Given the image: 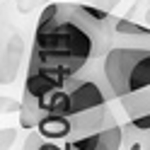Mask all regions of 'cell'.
Here are the masks:
<instances>
[{
	"label": "cell",
	"instance_id": "cell-1",
	"mask_svg": "<svg viewBox=\"0 0 150 150\" xmlns=\"http://www.w3.org/2000/svg\"><path fill=\"white\" fill-rule=\"evenodd\" d=\"M116 17L90 3H46L29 49L32 68H49L61 78L90 70L114 46Z\"/></svg>",
	"mask_w": 150,
	"mask_h": 150
},
{
	"label": "cell",
	"instance_id": "cell-2",
	"mask_svg": "<svg viewBox=\"0 0 150 150\" xmlns=\"http://www.w3.org/2000/svg\"><path fill=\"white\" fill-rule=\"evenodd\" d=\"M109 99H114L104 73L90 75L87 70L73 75L39 102L22 99V128L39 131L56 143H70L75 138L99 131L111 119Z\"/></svg>",
	"mask_w": 150,
	"mask_h": 150
},
{
	"label": "cell",
	"instance_id": "cell-3",
	"mask_svg": "<svg viewBox=\"0 0 150 150\" xmlns=\"http://www.w3.org/2000/svg\"><path fill=\"white\" fill-rule=\"evenodd\" d=\"M102 73L111 87L114 99L150 87V49L114 44L102 58Z\"/></svg>",
	"mask_w": 150,
	"mask_h": 150
},
{
	"label": "cell",
	"instance_id": "cell-4",
	"mask_svg": "<svg viewBox=\"0 0 150 150\" xmlns=\"http://www.w3.org/2000/svg\"><path fill=\"white\" fill-rule=\"evenodd\" d=\"M124 143H126V131L111 114V119L99 131H95L90 136H82V138H75L63 145L68 150H121Z\"/></svg>",
	"mask_w": 150,
	"mask_h": 150
},
{
	"label": "cell",
	"instance_id": "cell-5",
	"mask_svg": "<svg viewBox=\"0 0 150 150\" xmlns=\"http://www.w3.org/2000/svg\"><path fill=\"white\" fill-rule=\"evenodd\" d=\"M114 44L148 46V49H150V27L148 24H140V22H133V20L116 17V24H114Z\"/></svg>",
	"mask_w": 150,
	"mask_h": 150
},
{
	"label": "cell",
	"instance_id": "cell-6",
	"mask_svg": "<svg viewBox=\"0 0 150 150\" xmlns=\"http://www.w3.org/2000/svg\"><path fill=\"white\" fill-rule=\"evenodd\" d=\"M119 102H121V109L126 111L128 119L145 116V114H150V87H143L138 92L124 95V97H119Z\"/></svg>",
	"mask_w": 150,
	"mask_h": 150
},
{
	"label": "cell",
	"instance_id": "cell-7",
	"mask_svg": "<svg viewBox=\"0 0 150 150\" xmlns=\"http://www.w3.org/2000/svg\"><path fill=\"white\" fill-rule=\"evenodd\" d=\"M24 150H68V148H65V145H58L56 140L44 138L39 131H32L29 138H27V143H24Z\"/></svg>",
	"mask_w": 150,
	"mask_h": 150
},
{
	"label": "cell",
	"instance_id": "cell-8",
	"mask_svg": "<svg viewBox=\"0 0 150 150\" xmlns=\"http://www.w3.org/2000/svg\"><path fill=\"white\" fill-rule=\"evenodd\" d=\"M87 3H90V5L102 7V10H109V12H111V10H114V7L121 3V0H87Z\"/></svg>",
	"mask_w": 150,
	"mask_h": 150
},
{
	"label": "cell",
	"instance_id": "cell-9",
	"mask_svg": "<svg viewBox=\"0 0 150 150\" xmlns=\"http://www.w3.org/2000/svg\"><path fill=\"white\" fill-rule=\"evenodd\" d=\"M15 140V128H3V150H7Z\"/></svg>",
	"mask_w": 150,
	"mask_h": 150
},
{
	"label": "cell",
	"instance_id": "cell-10",
	"mask_svg": "<svg viewBox=\"0 0 150 150\" xmlns=\"http://www.w3.org/2000/svg\"><path fill=\"white\" fill-rule=\"evenodd\" d=\"M143 143V150H150V140H140Z\"/></svg>",
	"mask_w": 150,
	"mask_h": 150
}]
</instances>
